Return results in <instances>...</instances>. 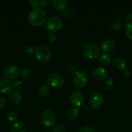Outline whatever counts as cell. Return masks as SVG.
<instances>
[{
	"mask_svg": "<svg viewBox=\"0 0 132 132\" xmlns=\"http://www.w3.org/2000/svg\"><path fill=\"white\" fill-rule=\"evenodd\" d=\"M47 13L41 8H36L31 10L28 15V20L31 25L39 27L44 24L47 20Z\"/></svg>",
	"mask_w": 132,
	"mask_h": 132,
	"instance_id": "obj_1",
	"label": "cell"
},
{
	"mask_svg": "<svg viewBox=\"0 0 132 132\" xmlns=\"http://www.w3.org/2000/svg\"><path fill=\"white\" fill-rule=\"evenodd\" d=\"M82 54L87 59L93 60L100 57V48L97 44L93 43H88L83 46Z\"/></svg>",
	"mask_w": 132,
	"mask_h": 132,
	"instance_id": "obj_2",
	"label": "cell"
},
{
	"mask_svg": "<svg viewBox=\"0 0 132 132\" xmlns=\"http://www.w3.org/2000/svg\"><path fill=\"white\" fill-rule=\"evenodd\" d=\"M36 59L41 63H46L50 59L51 52L50 48L45 45H40L35 49Z\"/></svg>",
	"mask_w": 132,
	"mask_h": 132,
	"instance_id": "obj_3",
	"label": "cell"
},
{
	"mask_svg": "<svg viewBox=\"0 0 132 132\" xmlns=\"http://www.w3.org/2000/svg\"><path fill=\"white\" fill-rule=\"evenodd\" d=\"M63 26L62 19L58 16H51L46 22V28L50 32H55L59 31Z\"/></svg>",
	"mask_w": 132,
	"mask_h": 132,
	"instance_id": "obj_4",
	"label": "cell"
},
{
	"mask_svg": "<svg viewBox=\"0 0 132 132\" xmlns=\"http://www.w3.org/2000/svg\"><path fill=\"white\" fill-rule=\"evenodd\" d=\"M41 121L43 125L46 127H51L56 124V117L53 111L47 110L43 112L41 115Z\"/></svg>",
	"mask_w": 132,
	"mask_h": 132,
	"instance_id": "obj_5",
	"label": "cell"
},
{
	"mask_svg": "<svg viewBox=\"0 0 132 132\" xmlns=\"http://www.w3.org/2000/svg\"><path fill=\"white\" fill-rule=\"evenodd\" d=\"M64 83V77L58 73H51L47 78V84L53 88H60Z\"/></svg>",
	"mask_w": 132,
	"mask_h": 132,
	"instance_id": "obj_6",
	"label": "cell"
},
{
	"mask_svg": "<svg viewBox=\"0 0 132 132\" xmlns=\"http://www.w3.org/2000/svg\"><path fill=\"white\" fill-rule=\"evenodd\" d=\"M88 78L86 73L84 72H76L74 74L73 82L75 86L80 88L85 87L87 84Z\"/></svg>",
	"mask_w": 132,
	"mask_h": 132,
	"instance_id": "obj_7",
	"label": "cell"
},
{
	"mask_svg": "<svg viewBox=\"0 0 132 132\" xmlns=\"http://www.w3.org/2000/svg\"><path fill=\"white\" fill-rule=\"evenodd\" d=\"M20 69L17 66L8 65L3 71L4 76L9 79L14 80L18 78L20 74Z\"/></svg>",
	"mask_w": 132,
	"mask_h": 132,
	"instance_id": "obj_8",
	"label": "cell"
},
{
	"mask_svg": "<svg viewBox=\"0 0 132 132\" xmlns=\"http://www.w3.org/2000/svg\"><path fill=\"white\" fill-rule=\"evenodd\" d=\"M89 104L94 110H98L104 104V98L99 93H94L91 97Z\"/></svg>",
	"mask_w": 132,
	"mask_h": 132,
	"instance_id": "obj_9",
	"label": "cell"
},
{
	"mask_svg": "<svg viewBox=\"0 0 132 132\" xmlns=\"http://www.w3.org/2000/svg\"><path fill=\"white\" fill-rule=\"evenodd\" d=\"M69 101L74 106H80L84 102V95L79 91L73 92L70 95Z\"/></svg>",
	"mask_w": 132,
	"mask_h": 132,
	"instance_id": "obj_10",
	"label": "cell"
},
{
	"mask_svg": "<svg viewBox=\"0 0 132 132\" xmlns=\"http://www.w3.org/2000/svg\"><path fill=\"white\" fill-rule=\"evenodd\" d=\"M107 76H108V72L107 70L101 67L94 68L91 72L92 77L97 81H102L105 79Z\"/></svg>",
	"mask_w": 132,
	"mask_h": 132,
	"instance_id": "obj_11",
	"label": "cell"
},
{
	"mask_svg": "<svg viewBox=\"0 0 132 132\" xmlns=\"http://www.w3.org/2000/svg\"><path fill=\"white\" fill-rule=\"evenodd\" d=\"M13 88L12 84L6 79H0V92L3 94H7L12 91Z\"/></svg>",
	"mask_w": 132,
	"mask_h": 132,
	"instance_id": "obj_12",
	"label": "cell"
},
{
	"mask_svg": "<svg viewBox=\"0 0 132 132\" xmlns=\"http://www.w3.org/2000/svg\"><path fill=\"white\" fill-rule=\"evenodd\" d=\"M115 43L113 40L107 39L104 40L101 44V50L106 53L111 52L115 49Z\"/></svg>",
	"mask_w": 132,
	"mask_h": 132,
	"instance_id": "obj_13",
	"label": "cell"
},
{
	"mask_svg": "<svg viewBox=\"0 0 132 132\" xmlns=\"http://www.w3.org/2000/svg\"><path fill=\"white\" fill-rule=\"evenodd\" d=\"M111 64L113 67L116 69L123 70L126 69V67L127 66L126 61L121 57H116L113 59L111 61Z\"/></svg>",
	"mask_w": 132,
	"mask_h": 132,
	"instance_id": "obj_14",
	"label": "cell"
},
{
	"mask_svg": "<svg viewBox=\"0 0 132 132\" xmlns=\"http://www.w3.org/2000/svg\"><path fill=\"white\" fill-rule=\"evenodd\" d=\"M52 3L54 9L59 12L64 11L68 6V1L67 0H53Z\"/></svg>",
	"mask_w": 132,
	"mask_h": 132,
	"instance_id": "obj_15",
	"label": "cell"
},
{
	"mask_svg": "<svg viewBox=\"0 0 132 132\" xmlns=\"http://www.w3.org/2000/svg\"><path fill=\"white\" fill-rule=\"evenodd\" d=\"M22 96L21 94L18 91H13L9 94V100L12 103L14 104H19L21 101Z\"/></svg>",
	"mask_w": 132,
	"mask_h": 132,
	"instance_id": "obj_16",
	"label": "cell"
},
{
	"mask_svg": "<svg viewBox=\"0 0 132 132\" xmlns=\"http://www.w3.org/2000/svg\"><path fill=\"white\" fill-rule=\"evenodd\" d=\"M80 114L78 109L77 108H71L66 113V117L69 121H73L78 118Z\"/></svg>",
	"mask_w": 132,
	"mask_h": 132,
	"instance_id": "obj_17",
	"label": "cell"
},
{
	"mask_svg": "<svg viewBox=\"0 0 132 132\" xmlns=\"http://www.w3.org/2000/svg\"><path fill=\"white\" fill-rule=\"evenodd\" d=\"M26 130L27 129L25 126L21 122H17L13 124L10 129L11 132H26Z\"/></svg>",
	"mask_w": 132,
	"mask_h": 132,
	"instance_id": "obj_18",
	"label": "cell"
},
{
	"mask_svg": "<svg viewBox=\"0 0 132 132\" xmlns=\"http://www.w3.org/2000/svg\"><path fill=\"white\" fill-rule=\"evenodd\" d=\"M49 93V88L47 85H43L38 89L37 94L41 97H45Z\"/></svg>",
	"mask_w": 132,
	"mask_h": 132,
	"instance_id": "obj_19",
	"label": "cell"
},
{
	"mask_svg": "<svg viewBox=\"0 0 132 132\" xmlns=\"http://www.w3.org/2000/svg\"><path fill=\"white\" fill-rule=\"evenodd\" d=\"M99 61L100 63L103 65L106 66L109 64L112 61V59H111V56L107 54H104L102 55H100L99 57Z\"/></svg>",
	"mask_w": 132,
	"mask_h": 132,
	"instance_id": "obj_20",
	"label": "cell"
},
{
	"mask_svg": "<svg viewBox=\"0 0 132 132\" xmlns=\"http://www.w3.org/2000/svg\"><path fill=\"white\" fill-rule=\"evenodd\" d=\"M125 33L126 36L132 40V21H129L125 26Z\"/></svg>",
	"mask_w": 132,
	"mask_h": 132,
	"instance_id": "obj_21",
	"label": "cell"
},
{
	"mask_svg": "<svg viewBox=\"0 0 132 132\" xmlns=\"http://www.w3.org/2000/svg\"><path fill=\"white\" fill-rule=\"evenodd\" d=\"M110 29L113 32H119L122 30V26L119 22L114 21L110 25Z\"/></svg>",
	"mask_w": 132,
	"mask_h": 132,
	"instance_id": "obj_22",
	"label": "cell"
},
{
	"mask_svg": "<svg viewBox=\"0 0 132 132\" xmlns=\"http://www.w3.org/2000/svg\"><path fill=\"white\" fill-rule=\"evenodd\" d=\"M113 87V80L112 78H107L104 82V88L106 90H110Z\"/></svg>",
	"mask_w": 132,
	"mask_h": 132,
	"instance_id": "obj_23",
	"label": "cell"
},
{
	"mask_svg": "<svg viewBox=\"0 0 132 132\" xmlns=\"http://www.w3.org/2000/svg\"><path fill=\"white\" fill-rule=\"evenodd\" d=\"M21 78L25 81H28L31 78V73L29 70L27 69H23L21 72Z\"/></svg>",
	"mask_w": 132,
	"mask_h": 132,
	"instance_id": "obj_24",
	"label": "cell"
},
{
	"mask_svg": "<svg viewBox=\"0 0 132 132\" xmlns=\"http://www.w3.org/2000/svg\"><path fill=\"white\" fill-rule=\"evenodd\" d=\"M7 119L11 122H15L18 119V114L16 113V112H14V111L9 112L7 114Z\"/></svg>",
	"mask_w": 132,
	"mask_h": 132,
	"instance_id": "obj_25",
	"label": "cell"
},
{
	"mask_svg": "<svg viewBox=\"0 0 132 132\" xmlns=\"http://www.w3.org/2000/svg\"><path fill=\"white\" fill-rule=\"evenodd\" d=\"M25 53L28 55H32L35 53V49L32 46H27L25 48Z\"/></svg>",
	"mask_w": 132,
	"mask_h": 132,
	"instance_id": "obj_26",
	"label": "cell"
},
{
	"mask_svg": "<svg viewBox=\"0 0 132 132\" xmlns=\"http://www.w3.org/2000/svg\"><path fill=\"white\" fill-rule=\"evenodd\" d=\"M78 132H95L94 129L92 127L89 126H84L80 128V130H78Z\"/></svg>",
	"mask_w": 132,
	"mask_h": 132,
	"instance_id": "obj_27",
	"label": "cell"
},
{
	"mask_svg": "<svg viewBox=\"0 0 132 132\" xmlns=\"http://www.w3.org/2000/svg\"><path fill=\"white\" fill-rule=\"evenodd\" d=\"M56 39V35L54 32H49L47 34V40L50 43H53Z\"/></svg>",
	"mask_w": 132,
	"mask_h": 132,
	"instance_id": "obj_28",
	"label": "cell"
},
{
	"mask_svg": "<svg viewBox=\"0 0 132 132\" xmlns=\"http://www.w3.org/2000/svg\"><path fill=\"white\" fill-rule=\"evenodd\" d=\"M22 86H23V83L20 81H16L12 84L13 88H14L16 90H20L22 88Z\"/></svg>",
	"mask_w": 132,
	"mask_h": 132,
	"instance_id": "obj_29",
	"label": "cell"
},
{
	"mask_svg": "<svg viewBox=\"0 0 132 132\" xmlns=\"http://www.w3.org/2000/svg\"><path fill=\"white\" fill-rule=\"evenodd\" d=\"M67 71L69 73L71 74H75L76 72H77V69H76V66L74 65V64H69V65L67 67Z\"/></svg>",
	"mask_w": 132,
	"mask_h": 132,
	"instance_id": "obj_30",
	"label": "cell"
},
{
	"mask_svg": "<svg viewBox=\"0 0 132 132\" xmlns=\"http://www.w3.org/2000/svg\"><path fill=\"white\" fill-rule=\"evenodd\" d=\"M52 132H67L65 128L62 125H58L53 129Z\"/></svg>",
	"mask_w": 132,
	"mask_h": 132,
	"instance_id": "obj_31",
	"label": "cell"
},
{
	"mask_svg": "<svg viewBox=\"0 0 132 132\" xmlns=\"http://www.w3.org/2000/svg\"><path fill=\"white\" fill-rule=\"evenodd\" d=\"M29 4L32 8L36 9L39 5H40V0H31L29 1Z\"/></svg>",
	"mask_w": 132,
	"mask_h": 132,
	"instance_id": "obj_32",
	"label": "cell"
},
{
	"mask_svg": "<svg viewBox=\"0 0 132 132\" xmlns=\"http://www.w3.org/2000/svg\"><path fill=\"white\" fill-rule=\"evenodd\" d=\"M6 101L3 97H0V110H2L6 106Z\"/></svg>",
	"mask_w": 132,
	"mask_h": 132,
	"instance_id": "obj_33",
	"label": "cell"
},
{
	"mask_svg": "<svg viewBox=\"0 0 132 132\" xmlns=\"http://www.w3.org/2000/svg\"><path fill=\"white\" fill-rule=\"evenodd\" d=\"M122 74H123V76H124L125 77H126V78L129 77L131 76L130 70L128 69H124L122 72Z\"/></svg>",
	"mask_w": 132,
	"mask_h": 132,
	"instance_id": "obj_34",
	"label": "cell"
},
{
	"mask_svg": "<svg viewBox=\"0 0 132 132\" xmlns=\"http://www.w3.org/2000/svg\"><path fill=\"white\" fill-rule=\"evenodd\" d=\"M49 3H50L49 0H41V1H40V5L41 6H43V7L49 6Z\"/></svg>",
	"mask_w": 132,
	"mask_h": 132,
	"instance_id": "obj_35",
	"label": "cell"
},
{
	"mask_svg": "<svg viewBox=\"0 0 132 132\" xmlns=\"http://www.w3.org/2000/svg\"><path fill=\"white\" fill-rule=\"evenodd\" d=\"M126 19L129 21H132V13L129 12L126 14Z\"/></svg>",
	"mask_w": 132,
	"mask_h": 132,
	"instance_id": "obj_36",
	"label": "cell"
}]
</instances>
